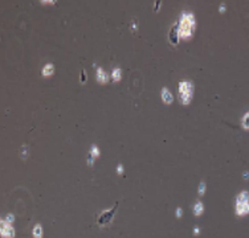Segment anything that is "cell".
<instances>
[{
	"instance_id": "obj_6",
	"label": "cell",
	"mask_w": 249,
	"mask_h": 238,
	"mask_svg": "<svg viewBox=\"0 0 249 238\" xmlns=\"http://www.w3.org/2000/svg\"><path fill=\"white\" fill-rule=\"evenodd\" d=\"M179 29H178V25H174L172 28L170 29V32H168V41L171 42L172 45H178L179 44Z\"/></svg>"
},
{
	"instance_id": "obj_9",
	"label": "cell",
	"mask_w": 249,
	"mask_h": 238,
	"mask_svg": "<svg viewBox=\"0 0 249 238\" xmlns=\"http://www.w3.org/2000/svg\"><path fill=\"white\" fill-rule=\"evenodd\" d=\"M42 75L44 77H49V75H52L54 73V66H53V64H47V65L42 68Z\"/></svg>"
},
{
	"instance_id": "obj_18",
	"label": "cell",
	"mask_w": 249,
	"mask_h": 238,
	"mask_svg": "<svg viewBox=\"0 0 249 238\" xmlns=\"http://www.w3.org/2000/svg\"><path fill=\"white\" fill-rule=\"evenodd\" d=\"M117 172H118V175H122V173H123V167H122V164H118V167H117Z\"/></svg>"
},
{
	"instance_id": "obj_8",
	"label": "cell",
	"mask_w": 249,
	"mask_h": 238,
	"mask_svg": "<svg viewBox=\"0 0 249 238\" xmlns=\"http://www.w3.org/2000/svg\"><path fill=\"white\" fill-rule=\"evenodd\" d=\"M162 99H163V102L164 103H167V105H170V103H172V101H174V97H172V94L168 91V89H162Z\"/></svg>"
},
{
	"instance_id": "obj_10",
	"label": "cell",
	"mask_w": 249,
	"mask_h": 238,
	"mask_svg": "<svg viewBox=\"0 0 249 238\" xmlns=\"http://www.w3.org/2000/svg\"><path fill=\"white\" fill-rule=\"evenodd\" d=\"M204 212V205H203L201 201H198V203L193 205V214L195 216H200Z\"/></svg>"
},
{
	"instance_id": "obj_20",
	"label": "cell",
	"mask_w": 249,
	"mask_h": 238,
	"mask_svg": "<svg viewBox=\"0 0 249 238\" xmlns=\"http://www.w3.org/2000/svg\"><path fill=\"white\" fill-rule=\"evenodd\" d=\"M93 161H94V156L89 155V156H88V164H89V166H93Z\"/></svg>"
},
{
	"instance_id": "obj_4",
	"label": "cell",
	"mask_w": 249,
	"mask_h": 238,
	"mask_svg": "<svg viewBox=\"0 0 249 238\" xmlns=\"http://www.w3.org/2000/svg\"><path fill=\"white\" fill-rule=\"evenodd\" d=\"M117 209H118V201L114 204V206H113L111 209L105 210V212H102L100 216H98V220H97L98 225H100V226H105V225H107L109 222H111V220H113V217H114Z\"/></svg>"
},
{
	"instance_id": "obj_2",
	"label": "cell",
	"mask_w": 249,
	"mask_h": 238,
	"mask_svg": "<svg viewBox=\"0 0 249 238\" xmlns=\"http://www.w3.org/2000/svg\"><path fill=\"white\" fill-rule=\"evenodd\" d=\"M235 210L237 216H245L249 213V192L248 191H242L236 197Z\"/></svg>"
},
{
	"instance_id": "obj_1",
	"label": "cell",
	"mask_w": 249,
	"mask_h": 238,
	"mask_svg": "<svg viewBox=\"0 0 249 238\" xmlns=\"http://www.w3.org/2000/svg\"><path fill=\"white\" fill-rule=\"evenodd\" d=\"M178 29H179L180 38H190L196 29L195 16L192 13H183L178 24Z\"/></svg>"
},
{
	"instance_id": "obj_3",
	"label": "cell",
	"mask_w": 249,
	"mask_h": 238,
	"mask_svg": "<svg viewBox=\"0 0 249 238\" xmlns=\"http://www.w3.org/2000/svg\"><path fill=\"white\" fill-rule=\"evenodd\" d=\"M193 94V84L190 81L179 82V99L183 105H188L192 99Z\"/></svg>"
},
{
	"instance_id": "obj_25",
	"label": "cell",
	"mask_w": 249,
	"mask_h": 238,
	"mask_svg": "<svg viewBox=\"0 0 249 238\" xmlns=\"http://www.w3.org/2000/svg\"><path fill=\"white\" fill-rule=\"evenodd\" d=\"M225 11V7H224V4H221V7H220V12H224Z\"/></svg>"
},
{
	"instance_id": "obj_24",
	"label": "cell",
	"mask_w": 249,
	"mask_h": 238,
	"mask_svg": "<svg viewBox=\"0 0 249 238\" xmlns=\"http://www.w3.org/2000/svg\"><path fill=\"white\" fill-rule=\"evenodd\" d=\"M159 7H161V1H156V7H155V11H159Z\"/></svg>"
},
{
	"instance_id": "obj_5",
	"label": "cell",
	"mask_w": 249,
	"mask_h": 238,
	"mask_svg": "<svg viewBox=\"0 0 249 238\" xmlns=\"http://www.w3.org/2000/svg\"><path fill=\"white\" fill-rule=\"evenodd\" d=\"M0 233H1L3 238H13L15 237V229L12 228L11 224L7 221L1 220V228H0Z\"/></svg>"
},
{
	"instance_id": "obj_15",
	"label": "cell",
	"mask_w": 249,
	"mask_h": 238,
	"mask_svg": "<svg viewBox=\"0 0 249 238\" xmlns=\"http://www.w3.org/2000/svg\"><path fill=\"white\" fill-rule=\"evenodd\" d=\"M205 187H207V185H205V183H204V181H201V183H200V185H199V194H200V196H203V194H204Z\"/></svg>"
},
{
	"instance_id": "obj_7",
	"label": "cell",
	"mask_w": 249,
	"mask_h": 238,
	"mask_svg": "<svg viewBox=\"0 0 249 238\" xmlns=\"http://www.w3.org/2000/svg\"><path fill=\"white\" fill-rule=\"evenodd\" d=\"M96 75H97L98 84H106V82H109V79H110V75L107 74L103 69H101V68L97 69V74Z\"/></svg>"
},
{
	"instance_id": "obj_21",
	"label": "cell",
	"mask_w": 249,
	"mask_h": 238,
	"mask_svg": "<svg viewBox=\"0 0 249 238\" xmlns=\"http://www.w3.org/2000/svg\"><path fill=\"white\" fill-rule=\"evenodd\" d=\"M182 214H183L182 208H178V209H176V217H178V218H180V217H182Z\"/></svg>"
},
{
	"instance_id": "obj_12",
	"label": "cell",
	"mask_w": 249,
	"mask_h": 238,
	"mask_svg": "<svg viewBox=\"0 0 249 238\" xmlns=\"http://www.w3.org/2000/svg\"><path fill=\"white\" fill-rule=\"evenodd\" d=\"M33 237L35 238H41L42 237V228H41L40 224H37L35 228H33Z\"/></svg>"
},
{
	"instance_id": "obj_16",
	"label": "cell",
	"mask_w": 249,
	"mask_h": 238,
	"mask_svg": "<svg viewBox=\"0 0 249 238\" xmlns=\"http://www.w3.org/2000/svg\"><path fill=\"white\" fill-rule=\"evenodd\" d=\"M25 148H27V146H23V149H21V157L23 159H25L28 156V149L25 151Z\"/></svg>"
},
{
	"instance_id": "obj_22",
	"label": "cell",
	"mask_w": 249,
	"mask_h": 238,
	"mask_svg": "<svg viewBox=\"0 0 249 238\" xmlns=\"http://www.w3.org/2000/svg\"><path fill=\"white\" fill-rule=\"evenodd\" d=\"M199 233H200V229H199V226H195L193 228V236H198Z\"/></svg>"
},
{
	"instance_id": "obj_17",
	"label": "cell",
	"mask_w": 249,
	"mask_h": 238,
	"mask_svg": "<svg viewBox=\"0 0 249 238\" xmlns=\"http://www.w3.org/2000/svg\"><path fill=\"white\" fill-rule=\"evenodd\" d=\"M13 220L15 218H13V216H12V214H8L7 217H5V221H7L8 224H12V222H13Z\"/></svg>"
},
{
	"instance_id": "obj_19",
	"label": "cell",
	"mask_w": 249,
	"mask_h": 238,
	"mask_svg": "<svg viewBox=\"0 0 249 238\" xmlns=\"http://www.w3.org/2000/svg\"><path fill=\"white\" fill-rule=\"evenodd\" d=\"M81 82H82V84H85V82H86V75H85V70H82V72H81Z\"/></svg>"
},
{
	"instance_id": "obj_13",
	"label": "cell",
	"mask_w": 249,
	"mask_h": 238,
	"mask_svg": "<svg viewBox=\"0 0 249 238\" xmlns=\"http://www.w3.org/2000/svg\"><path fill=\"white\" fill-rule=\"evenodd\" d=\"M241 124H242V127H244L245 130H249V111L244 115V117H242V119H241Z\"/></svg>"
},
{
	"instance_id": "obj_11",
	"label": "cell",
	"mask_w": 249,
	"mask_h": 238,
	"mask_svg": "<svg viewBox=\"0 0 249 238\" xmlns=\"http://www.w3.org/2000/svg\"><path fill=\"white\" fill-rule=\"evenodd\" d=\"M111 78L114 79L115 82H118L119 79L122 78V70L119 69V68H115V69L111 72Z\"/></svg>"
},
{
	"instance_id": "obj_14",
	"label": "cell",
	"mask_w": 249,
	"mask_h": 238,
	"mask_svg": "<svg viewBox=\"0 0 249 238\" xmlns=\"http://www.w3.org/2000/svg\"><path fill=\"white\" fill-rule=\"evenodd\" d=\"M100 154H101V152H100V149H98L97 146L96 144L91 146V147H90V155H91V156L97 157V156H100Z\"/></svg>"
},
{
	"instance_id": "obj_23",
	"label": "cell",
	"mask_w": 249,
	"mask_h": 238,
	"mask_svg": "<svg viewBox=\"0 0 249 238\" xmlns=\"http://www.w3.org/2000/svg\"><path fill=\"white\" fill-rule=\"evenodd\" d=\"M242 177H244V180H248L249 179V172H248V171H245V172L242 173Z\"/></svg>"
}]
</instances>
